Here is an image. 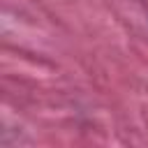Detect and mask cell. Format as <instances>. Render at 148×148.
<instances>
[]
</instances>
